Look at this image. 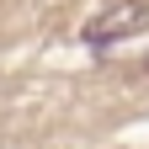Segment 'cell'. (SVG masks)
<instances>
[{
  "label": "cell",
  "mask_w": 149,
  "mask_h": 149,
  "mask_svg": "<svg viewBox=\"0 0 149 149\" xmlns=\"http://www.w3.org/2000/svg\"><path fill=\"white\" fill-rule=\"evenodd\" d=\"M144 16H149V11L139 6V0H128V6L96 16V22L85 27V43H91V48H107V43H117V37H128V32H144Z\"/></svg>",
  "instance_id": "1"
}]
</instances>
